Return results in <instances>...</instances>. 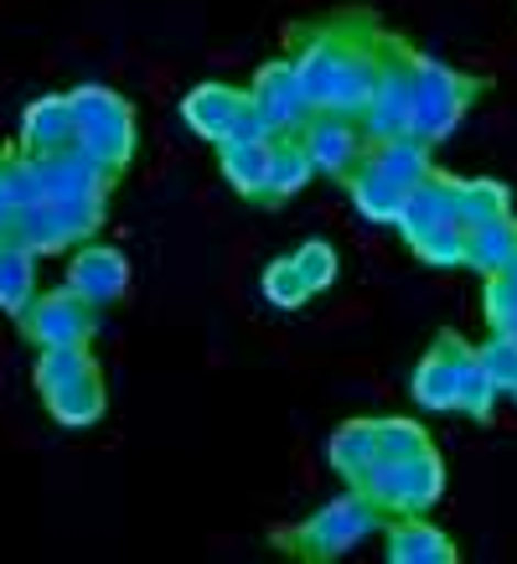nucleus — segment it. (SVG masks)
Here are the masks:
<instances>
[{"label": "nucleus", "mask_w": 517, "mask_h": 564, "mask_svg": "<svg viewBox=\"0 0 517 564\" xmlns=\"http://www.w3.org/2000/svg\"><path fill=\"white\" fill-rule=\"evenodd\" d=\"M394 26L367 6H337L327 17H310L285 26V57L295 63V78L306 88L310 109L358 120L373 88L383 78Z\"/></svg>", "instance_id": "nucleus-1"}, {"label": "nucleus", "mask_w": 517, "mask_h": 564, "mask_svg": "<svg viewBox=\"0 0 517 564\" xmlns=\"http://www.w3.org/2000/svg\"><path fill=\"white\" fill-rule=\"evenodd\" d=\"M383 523H388V518H383L362 492L346 487L342 497L321 502L310 518H300V523H290V529H275L270 533V544H275L279 554H290V560L331 564V560H342V554H352L362 539H373Z\"/></svg>", "instance_id": "nucleus-2"}, {"label": "nucleus", "mask_w": 517, "mask_h": 564, "mask_svg": "<svg viewBox=\"0 0 517 564\" xmlns=\"http://www.w3.org/2000/svg\"><path fill=\"white\" fill-rule=\"evenodd\" d=\"M32 383L42 393L47 414L63 430L99 425L109 410V389H103V368L88 347H42L32 368Z\"/></svg>", "instance_id": "nucleus-3"}, {"label": "nucleus", "mask_w": 517, "mask_h": 564, "mask_svg": "<svg viewBox=\"0 0 517 564\" xmlns=\"http://www.w3.org/2000/svg\"><path fill=\"white\" fill-rule=\"evenodd\" d=\"M486 94V78L476 73H461L430 57V52H419V63H414V109H409V130L404 135L425 140V145H440V140L455 130V124L471 115V104Z\"/></svg>", "instance_id": "nucleus-4"}, {"label": "nucleus", "mask_w": 517, "mask_h": 564, "mask_svg": "<svg viewBox=\"0 0 517 564\" xmlns=\"http://www.w3.org/2000/svg\"><path fill=\"white\" fill-rule=\"evenodd\" d=\"M68 99L78 115V151L124 176V166L135 161V104L109 84H78L68 88Z\"/></svg>", "instance_id": "nucleus-5"}, {"label": "nucleus", "mask_w": 517, "mask_h": 564, "mask_svg": "<svg viewBox=\"0 0 517 564\" xmlns=\"http://www.w3.org/2000/svg\"><path fill=\"white\" fill-rule=\"evenodd\" d=\"M362 492L383 518H409V513H430L440 492H446V462H440V451L425 445V451H414L404 462H383L367 471V477L352 487Z\"/></svg>", "instance_id": "nucleus-6"}, {"label": "nucleus", "mask_w": 517, "mask_h": 564, "mask_svg": "<svg viewBox=\"0 0 517 564\" xmlns=\"http://www.w3.org/2000/svg\"><path fill=\"white\" fill-rule=\"evenodd\" d=\"M182 120H187V130L191 135H202L207 145L270 135L264 120L254 115L249 88H239V84H197L187 99H182Z\"/></svg>", "instance_id": "nucleus-7"}, {"label": "nucleus", "mask_w": 517, "mask_h": 564, "mask_svg": "<svg viewBox=\"0 0 517 564\" xmlns=\"http://www.w3.org/2000/svg\"><path fill=\"white\" fill-rule=\"evenodd\" d=\"M16 326L36 352L42 347H88L99 332V306H88L73 285H57V291H36L32 306L16 316Z\"/></svg>", "instance_id": "nucleus-8"}, {"label": "nucleus", "mask_w": 517, "mask_h": 564, "mask_svg": "<svg viewBox=\"0 0 517 564\" xmlns=\"http://www.w3.org/2000/svg\"><path fill=\"white\" fill-rule=\"evenodd\" d=\"M414 63H419V47L409 36L398 32L394 47H388V63H383V78L373 88L367 109L358 115L362 135L367 140H388V135H404L409 130V109H414Z\"/></svg>", "instance_id": "nucleus-9"}, {"label": "nucleus", "mask_w": 517, "mask_h": 564, "mask_svg": "<svg viewBox=\"0 0 517 564\" xmlns=\"http://www.w3.org/2000/svg\"><path fill=\"white\" fill-rule=\"evenodd\" d=\"M249 99H254V115L264 120V130H270V135L300 130V124L316 115V109H310V99H306V88H300V78H295L290 57H270V63L254 73Z\"/></svg>", "instance_id": "nucleus-10"}, {"label": "nucleus", "mask_w": 517, "mask_h": 564, "mask_svg": "<svg viewBox=\"0 0 517 564\" xmlns=\"http://www.w3.org/2000/svg\"><path fill=\"white\" fill-rule=\"evenodd\" d=\"M300 140H306V155H310V166H316V176H331L337 187L358 172L362 151H367V135H362L358 120H346V115H321V109L300 124Z\"/></svg>", "instance_id": "nucleus-11"}, {"label": "nucleus", "mask_w": 517, "mask_h": 564, "mask_svg": "<svg viewBox=\"0 0 517 564\" xmlns=\"http://www.w3.org/2000/svg\"><path fill=\"white\" fill-rule=\"evenodd\" d=\"M465 352H471L465 337H455V332H435L430 352L419 358V368H414V378H409V393H414V404H419V410H430V414L455 410Z\"/></svg>", "instance_id": "nucleus-12"}, {"label": "nucleus", "mask_w": 517, "mask_h": 564, "mask_svg": "<svg viewBox=\"0 0 517 564\" xmlns=\"http://www.w3.org/2000/svg\"><path fill=\"white\" fill-rule=\"evenodd\" d=\"M68 285L84 295L88 306H114L130 291V259L114 243H78L68 259Z\"/></svg>", "instance_id": "nucleus-13"}, {"label": "nucleus", "mask_w": 517, "mask_h": 564, "mask_svg": "<svg viewBox=\"0 0 517 564\" xmlns=\"http://www.w3.org/2000/svg\"><path fill=\"white\" fill-rule=\"evenodd\" d=\"M446 223H465L461 218V176L430 172L409 197H404L394 228L404 234V243H414V239H425L430 228H446Z\"/></svg>", "instance_id": "nucleus-14"}, {"label": "nucleus", "mask_w": 517, "mask_h": 564, "mask_svg": "<svg viewBox=\"0 0 517 564\" xmlns=\"http://www.w3.org/2000/svg\"><path fill=\"white\" fill-rule=\"evenodd\" d=\"M16 145L26 155H63L78 151V115H73L68 94H42L21 109V135Z\"/></svg>", "instance_id": "nucleus-15"}, {"label": "nucleus", "mask_w": 517, "mask_h": 564, "mask_svg": "<svg viewBox=\"0 0 517 564\" xmlns=\"http://www.w3.org/2000/svg\"><path fill=\"white\" fill-rule=\"evenodd\" d=\"M378 533H383V554L394 564H455L461 560L455 539H450L446 529H435L425 513L388 518Z\"/></svg>", "instance_id": "nucleus-16"}, {"label": "nucleus", "mask_w": 517, "mask_h": 564, "mask_svg": "<svg viewBox=\"0 0 517 564\" xmlns=\"http://www.w3.org/2000/svg\"><path fill=\"white\" fill-rule=\"evenodd\" d=\"M310 176H316V166H310L300 130L270 135V176H264V197H258V207H285L295 192H306Z\"/></svg>", "instance_id": "nucleus-17"}, {"label": "nucleus", "mask_w": 517, "mask_h": 564, "mask_svg": "<svg viewBox=\"0 0 517 564\" xmlns=\"http://www.w3.org/2000/svg\"><path fill=\"white\" fill-rule=\"evenodd\" d=\"M327 462L346 487H358V481L378 466V420H346V425L331 430Z\"/></svg>", "instance_id": "nucleus-18"}, {"label": "nucleus", "mask_w": 517, "mask_h": 564, "mask_svg": "<svg viewBox=\"0 0 517 564\" xmlns=\"http://www.w3.org/2000/svg\"><path fill=\"white\" fill-rule=\"evenodd\" d=\"M218 151V172L228 176V187L258 203L264 197V176H270V135L258 140H223V145H212Z\"/></svg>", "instance_id": "nucleus-19"}, {"label": "nucleus", "mask_w": 517, "mask_h": 564, "mask_svg": "<svg viewBox=\"0 0 517 564\" xmlns=\"http://www.w3.org/2000/svg\"><path fill=\"white\" fill-rule=\"evenodd\" d=\"M342 192L352 197V207H358L367 223H398V207L409 197L398 182H388V176H383L378 166H367V161H358V172L342 182Z\"/></svg>", "instance_id": "nucleus-20"}, {"label": "nucleus", "mask_w": 517, "mask_h": 564, "mask_svg": "<svg viewBox=\"0 0 517 564\" xmlns=\"http://www.w3.org/2000/svg\"><path fill=\"white\" fill-rule=\"evenodd\" d=\"M513 259H517V218L513 213L471 228V239H465V270L497 274V270H507Z\"/></svg>", "instance_id": "nucleus-21"}, {"label": "nucleus", "mask_w": 517, "mask_h": 564, "mask_svg": "<svg viewBox=\"0 0 517 564\" xmlns=\"http://www.w3.org/2000/svg\"><path fill=\"white\" fill-rule=\"evenodd\" d=\"M36 295V254H26L21 243L0 239V311L16 322Z\"/></svg>", "instance_id": "nucleus-22"}, {"label": "nucleus", "mask_w": 517, "mask_h": 564, "mask_svg": "<svg viewBox=\"0 0 517 564\" xmlns=\"http://www.w3.org/2000/svg\"><path fill=\"white\" fill-rule=\"evenodd\" d=\"M513 213V187L507 182H492V176H461V218L465 228L492 218H507Z\"/></svg>", "instance_id": "nucleus-23"}, {"label": "nucleus", "mask_w": 517, "mask_h": 564, "mask_svg": "<svg viewBox=\"0 0 517 564\" xmlns=\"http://www.w3.org/2000/svg\"><path fill=\"white\" fill-rule=\"evenodd\" d=\"M455 410L471 414V420H492V410H497V383L482 373L476 347H471L465 362H461V393H455Z\"/></svg>", "instance_id": "nucleus-24"}, {"label": "nucleus", "mask_w": 517, "mask_h": 564, "mask_svg": "<svg viewBox=\"0 0 517 564\" xmlns=\"http://www.w3.org/2000/svg\"><path fill=\"white\" fill-rule=\"evenodd\" d=\"M465 239H471L465 223H446V228H430L425 239H414L409 249L435 270H455V264H465Z\"/></svg>", "instance_id": "nucleus-25"}, {"label": "nucleus", "mask_w": 517, "mask_h": 564, "mask_svg": "<svg viewBox=\"0 0 517 564\" xmlns=\"http://www.w3.org/2000/svg\"><path fill=\"white\" fill-rule=\"evenodd\" d=\"M264 295H270V306L279 311H300L310 301V285H306V274L295 270V259H275L270 270H264Z\"/></svg>", "instance_id": "nucleus-26"}, {"label": "nucleus", "mask_w": 517, "mask_h": 564, "mask_svg": "<svg viewBox=\"0 0 517 564\" xmlns=\"http://www.w3.org/2000/svg\"><path fill=\"white\" fill-rule=\"evenodd\" d=\"M425 445H435L425 425H414V420H404V414L378 420V456H383V462H404V456L425 451Z\"/></svg>", "instance_id": "nucleus-27"}, {"label": "nucleus", "mask_w": 517, "mask_h": 564, "mask_svg": "<svg viewBox=\"0 0 517 564\" xmlns=\"http://www.w3.org/2000/svg\"><path fill=\"white\" fill-rule=\"evenodd\" d=\"M295 270L306 274V285H310V295L316 291H327L331 280H337V249H331L327 239H306L300 249H295Z\"/></svg>", "instance_id": "nucleus-28"}, {"label": "nucleus", "mask_w": 517, "mask_h": 564, "mask_svg": "<svg viewBox=\"0 0 517 564\" xmlns=\"http://www.w3.org/2000/svg\"><path fill=\"white\" fill-rule=\"evenodd\" d=\"M476 362H482V373L497 383V393L513 389V378H517V347L507 343V337H497V332H492V343L476 347Z\"/></svg>", "instance_id": "nucleus-29"}, {"label": "nucleus", "mask_w": 517, "mask_h": 564, "mask_svg": "<svg viewBox=\"0 0 517 564\" xmlns=\"http://www.w3.org/2000/svg\"><path fill=\"white\" fill-rule=\"evenodd\" d=\"M11 213H16V203H11V187H6V172H0V228L11 223Z\"/></svg>", "instance_id": "nucleus-30"}, {"label": "nucleus", "mask_w": 517, "mask_h": 564, "mask_svg": "<svg viewBox=\"0 0 517 564\" xmlns=\"http://www.w3.org/2000/svg\"><path fill=\"white\" fill-rule=\"evenodd\" d=\"M492 332H497V337H507V343L517 347V311H513V316H507V322H502V326H492Z\"/></svg>", "instance_id": "nucleus-31"}, {"label": "nucleus", "mask_w": 517, "mask_h": 564, "mask_svg": "<svg viewBox=\"0 0 517 564\" xmlns=\"http://www.w3.org/2000/svg\"><path fill=\"white\" fill-rule=\"evenodd\" d=\"M507 393H513V404H517V378H513V389H507Z\"/></svg>", "instance_id": "nucleus-32"}, {"label": "nucleus", "mask_w": 517, "mask_h": 564, "mask_svg": "<svg viewBox=\"0 0 517 564\" xmlns=\"http://www.w3.org/2000/svg\"><path fill=\"white\" fill-rule=\"evenodd\" d=\"M507 270H513V274H517V259H513V264H507Z\"/></svg>", "instance_id": "nucleus-33"}]
</instances>
